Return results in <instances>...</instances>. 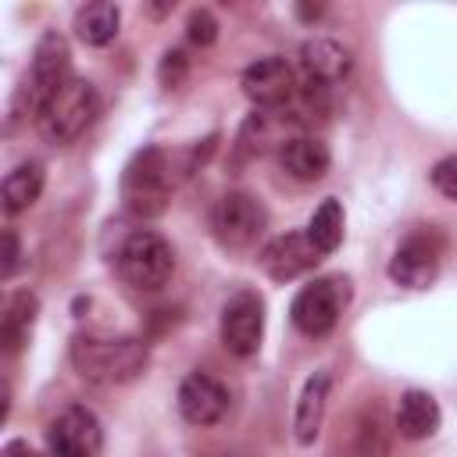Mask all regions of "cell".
Returning <instances> with one entry per match:
<instances>
[{
  "mask_svg": "<svg viewBox=\"0 0 457 457\" xmlns=\"http://www.w3.org/2000/svg\"><path fill=\"white\" fill-rule=\"evenodd\" d=\"M150 353L143 339H100L79 336L71 343V364L86 382L96 386H121L143 375Z\"/></svg>",
  "mask_w": 457,
  "mask_h": 457,
  "instance_id": "6da1fadb",
  "label": "cell"
},
{
  "mask_svg": "<svg viewBox=\"0 0 457 457\" xmlns=\"http://www.w3.org/2000/svg\"><path fill=\"white\" fill-rule=\"evenodd\" d=\"M68 68H71V54H68L64 36L61 32H43V39L32 50L29 71L21 75V82L14 89L11 118H29V114L39 118V111L46 107V100L71 79Z\"/></svg>",
  "mask_w": 457,
  "mask_h": 457,
  "instance_id": "7a4b0ae2",
  "label": "cell"
},
{
  "mask_svg": "<svg viewBox=\"0 0 457 457\" xmlns=\"http://www.w3.org/2000/svg\"><path fill=\"white\" fill-rule=\"evenodd\" d=\"M96 111H100V96H96L93 82H86V79H68V82L46 100V107L39 111L36 129H39V136H43L46 143L64 146V143L79 139V136L93 125Z\"/></svg>",
  "mask_w": 457,
  "mask_h": 457,
  "instance_id": "3957f363",
  "label": "cell"
},
{
  "mask_svg": "<svg viewBox=\"0 0 457 457\" xmlns=\"http://www.w3.org/2000/svg\"><path fill=\"white\" fill-rule=\"evenodd\" d=\"M118 275L139 289V293H154L161 286H168L171 271H175V253H171V243L161 236V232H150V228H139L132 232L121 250H118Z\"/></svg>",
  "mask_w": 457,
  "mask_h": 457,
  "instance_id": "277c9868",
  "label": "cell"
},
{
  "mask_svg": "<svg viewBox=\"0 0 457 457\" xmlns=\"http://www.w3.org/2000/svg\"><path fill=\"white\" fill-rule=\"evenodd\" d=\"M350 303V278L343 275H325L307 282L293 303H289V318L303 336H328L343 314V307Z\"/></svg>",
  "mask_w": 457,
  "mask_h": 457,
  "instance_id": "5b68a950",
  "label": "cell"
},
{
  "mask_svg": "<svg viewBox=\"0 0 457 457\" xmlns=\"http://www.w3.org/2000/svg\"><path fill=\"white\" fill-rule=\"evenodd\" d=\"M168 193H171V179H168V157H164V150H157V146L139 150L129 161L125 179H121V200H125V207L132 214H139V218H154V214L164 211Z\"/></svg>",
  "mask_w": 457,
  "mask_h": 457,
  "instance_id": "8992f818",
  "label": "cell"
},
{
  "mask_svg": "<svg viewBox=\"0 0 457 457\" xmlns=\"http://www.w3.org/2000/svg\"><path fill=\"white\" fill-rule=\"evenodd\" d=\"M264 336V300L253 289H239L221 307V343L236 357H253Z\"/></svg>",
  "mask_w": 457,
  "mask_h": 457,
  "instance_id": "52a82bcc",
  "label": "cell"
},
{
  "mask_svg": "<svg viewBox=\"0 0 457 457\" xmlns=\"http://www.w3.org/2000/svg\"><path fill=\"white\" fill-rule=\"evenodd\" d=\"M211 225H214V236L232 246V250H243L250 243H257V236L264 232L268 225V211L261 207V200H253L250 193H225L218 204H214V214H211Z\"/></svg>",
  "mask_w": 457,
  "mask_h": 457,
  "instance_id": "ba28073f",
  "label": "cell"
},
{
  "mask_svg": "<svg viewBox=\"0 0 457 457\" xmlns=\"http://www.w3.org/2000/svg\"><path fill=\"white\" fill-rule=\"evenodd\" d=\"M104 443L100 421L86 407H68L46 432L50 457H96Z\"/></svg>",
  "mask_w": 457,
  "mask_h": 457,
  "instance_id": "9c48e42d",
  "label": "cell"
},
{
  "mask_svg": "<svg viewBox=\"0 0 457 457\" xmlns=\"http://www.w3.org/2000/svg\"><path fill=\"white\" fill-rule=\"evenodd\" d=\"M321 261L318 246L307 239V232H282L275 239H268L261 246V268L268 278L275 282H289V278H300L307 275L314 264Z\"/></svg>",
  "mask_w": 457,
  "mask_h": 457,
  "instance_id": "30bf717a",
  "label": "cell"
},
{
  "mask_svg": "<svg viewBox=\"0 0 457 457\" xmlns=\"http://www.w3.org/2000/svg\"><path fill=\"white\" fill-rule=\"evenodd\" d=\"M439 275V243L425 232L407 236L389 257V278L403 289H425Z\"/></svg>",
  "mask_w": 457,
  "mask_h": 457,
  "instance_id": "8fae6325",
  "label": "cell"
},
{
  "mask_svg": "<svg viewBox=\"0 0 457 457\" xmlns=\"http://www.w3.org/2000/svg\"><path fill=\"white\" fill-rule=\"evenodd\" d=\"M179 411L189 425H214L228 411V393L214 375L193 371L179 386Z\"/></svg>",
  "mask_w": 457,
  "mask_h": 457,
  "instance_id": "7c38bea8",
  "label": "cell"
},
{
  "mask_svg": "<svg viewBox=\"0 0 457 457\" xmlns=\"http://www.w3.org/2000/svg\"><path fill=\"white\" fill-rule=\"evenodd\" d=\"M296 75L282 57H261L243 71V93L257 107H278L293 96Z\"/></svg>",
  "mask_w": 457,
  "mask_h": 457,
  "instance_id": "4fadbf2b",
  "label": "cell"
},
{
  "mask_svg": "<svg viewBox=\"0 0 457 457\" xmlns=\"http://www.w3.org/2000/svg\"><path fill=\"white\" fill-rule=\"evenodd\" d=\"M350 50L336 39H307L300 46V71H303V82L307 86H321V89H332L336 82L346 79L350 71Z\"/></svg>",
  "mask_w": 457,
  "mask_h": 457,
  "instance_id": "5bb4252c",
  "label": "cell"
},
{
  "mask_svg": "<svg viewBox=\"0 0 457 457\" xmlns=\"http://www.w3.org/2000/svg\"><path fill=\"white\" fill-rule=\"evenodd\" d=\"M278 164L286 175H293L296 182H318L328 164H332V154L321 139L314 136H293L278 146Z\"/></svg>",
  "mask_w": 457,
  "mask_h": 457,
  "instance_id": "9a60e30c",
  "label": "cell"
},
{
  "mask_svg": "<svg viewBox=\"0 0 457 457\" xmlns=\"http://www.w3.org/2000/svg\"><path fill=\"white\" fill-rule=\"evenodd\" d=\"M343 457H389V421H386V411L378 403L364 407L353 418Z\"/></svg>",
  "mask_w": 457,
  "mask_h": 457,
  "instance_id": "2e32d148",
  "label": "cell"
},
{
  "mask_svg": "<svg viewBox=\"0 0 457 457\" xmlns=\"http://www.w3.org/2000/svg\"><path fill=\"white\" fill-rule=\"evenodd\" d=\"M396 432L403 439H428L436 428H439V403L432 393L425 389H407L400 396V407H396V418H393Z\"/></svg>",
  "mask_w": 457,
  "mask_h": 457,
  "instance_id": "e0dca14e",
  "label": "cell"
},
{
  "mask_svg": "<svg viewBox=\"0 0 457 457\" xmlns=\"http://www.w3.org/2000/svg\"><path fill=\"white\" fill-rule=\"evenodd\" d=\"M325 396H328V371H314L303 382V393H300L296 414H293V436H296L300 446H311L318 439L321 414H325Z\"/></svg>",
  "mask_w": 457,
  "mask_h": 457,
  "instance_id": "ac0fdd59",
  "label": "cell"
},
{
  "mask_svg": "<svg viewBox=\"0 0 457 457\" xmlns=\"http://www.w3.org/2000/svg\"><path fill=\"white\" fill-rule=\"evenodd\" d=\"M43 182H46V171L39 161H21L18 168H11L4 175V186H0V200H4V211L7 214H21L29 211L39 193H43Z\"/></svg>",
  "mask_w": 457,
  "mask_h": 457,
  "instance_id": "d6986e66",
  "label": "cell"
},
{
  "mask_svg": "<svg viewBox=\"0 0 457 457\" xmlns=\"http://www.w3.org/2000/svg\"><path fill=\"white\" fill-rule=\"evenodd\" d=\"M118 25H121L118 4L93 0V4H86V7L75 11V36H79L86 46H107V43L118 36Z\"/></svg>",
  "mask_w": 457,
  "mask_h": 457,
  "instance_id": "ffe728a7",
  "label": "cell"
},
{
  "mask_svg": "<svg viewBox=\"0 0 457 457\" xmlns=\"http://www.w3.org/2000/svg\"><path fill=\"white\" fill-rule=\"evenodd\" d=\"M36 314H39V300L29 289H21L7 300V311H4V321H0V343H4L7 353H18L29 343Z\"/></svg>",
  "mask_w": 457,
  "mask_h": 457,
  "instance_id": "44dd1931",
  "label": "cell"
},
{
  "mask_svg": "<svg viewBox=\"0 0 457 457\" xmlns=\"http://www.w3.org/2000/svg\"><path fill=\"white\" fill-rule=\"evenodd\" d=\"M307 239L318 246V253H332L339 243H343V204L336 196L321 200L307 221Z\"/></svg>",
  "mask_w": 457,
  "mask_h": 457,
  "instance_id": "7402d4cb",
  "label": "cell"
},
{
  "mask_svg": "<svg viewBox=\"0 0 457 457\" xmlns=\"http://www.w3.org/2000/svg\"><path fill=\"white\" fill-rule=\"evenodd\" d=\"M186 29H189V39H193L196 46H211V43L218 39V18H214L207 7H196V11L189 14Z\"/></svg>",
  "mask_w": 457,
  "mask_h": 457,
  "instance_id": "603a6c76",
  "label": "cell"
},
{
  "mask_svg": "<svg viewBox=\"0 0 457 457\" xmlns=\"http://www.w3.org/2000/svg\"><path fill=\"white\" fill-rule=\"evenodd\" d=\"M186 71H189V61H186V54H182V50H168V54H164V61H161V68H157V75H161V86H164V89H179V86H182V79H186Z\"/></svg>",
  "mask_w": 457,
  "mask_h": 457,
  "instance_id": "cb8c5ba5",
  "label": "cell"
},
{
  "mask_svg": "<svg viewBox=\"0 0 457 457\" xmlns=\"http://www.w3.org/2000/svg\"><path fill=\"white\" fill-rule=\"evenodd\" d=\"M432 186H436V193H443L446 200H457V154L436 161V168H432Z\"/></svg>",
  "mask_w": 457,
  "mask_h": 457,
  "instance_id": "d4e9b609",
  "label": "cell"
},
{
  "mask_svg": "<svg viewBox=\"0 0 457 457\" xmlns=\"http://www.w3.org/2000/svg\"><path fill=\"white\" fill-rule=\"evenodd\" d=\"M18 257H21V250H18V236H14V228H7V232H4V278L14 275Z\"/></svg>",
  "mask_w": 457,
  "mask_h": 457,
  "instance_id": "484cf974",
  "label": "cell"
},
{
  "mask_svg": "<svg viewBox=\"0 0 457 457\" xmlns=\"http://www.w3.org/2000/svg\"><path fill=\"white\" fill-rule=\"evenodd\" d=\"M0 457H39V453H32V450H29V443L14 439V443H7V446H4V453H0Z\"/></svg>",
  "mask_w": 457,
  "mask_h": 457,
  "instance_id": "4316f807",
  "label": "cell"
},
{
  "mask_svg": "<svg viewBox=\"0 0 457 457\" xmlns=\"http://www.w3.org/2000/svg\"><path fill=\"white\" fill-rule=\"evenodd\" d=\"M300 11V18H318L321 14V7H296Z\"/></svg>",
  "mask_w": 457,
  "mask_h": 457,
  "instance_id": "83f0119b",
  "label": "cell"
}]
</instances>
